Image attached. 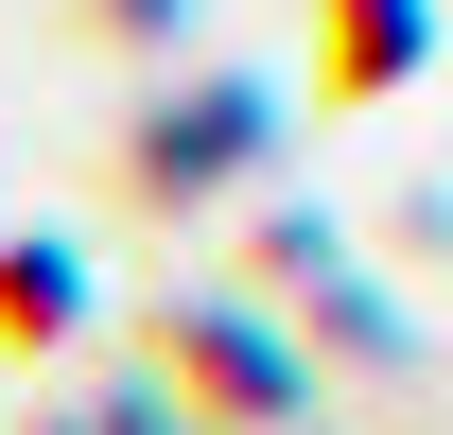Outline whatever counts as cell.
Masks as SVG:
<instances>
[]
</instances>
